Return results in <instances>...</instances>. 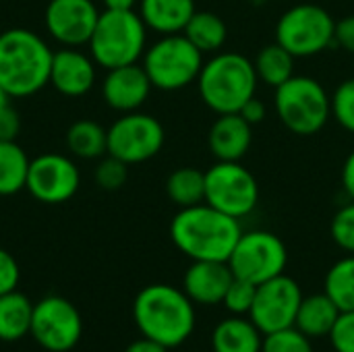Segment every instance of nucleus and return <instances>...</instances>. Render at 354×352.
I'll list each match as a JSON object with an SVG mask.
<instances>
[{"label": "nucleus", "instance_id": "1", "mask_svg": "<svg viewBox=\"0 0 354 352\" xmlns=\"http://www.w3.org/2000/svg\"><path fill=\"white\" fill-rule=\"evenodd\" d=\"M243 234L241 222L209 203L180 207L170 222L174 247L193 261H228Z\"/></svg>", "mask_w": 354, "mask_h": 352}, {"label": "nucleus", "instance_id": "2", "mask_svg": "<svg viewBox=\"0 0 354 352\" xmlns=\"http://www.w3.org/2000/svg\"><path fill=\"white\" fill-rule=\"evenodd\" d=\"M195 303L170 284H149L133 301V319L143 338L166 349L187 342L195 330Z\"/></svg>", "mask_w": 354, "mask_h": 352}, {"label": "nucleus", "instance_id": "3", "mask_svg": "<svg viewBox=\"0 0 354 352\" xmlns=\"http://www.w3.org/2000/svg\"><path fill=\"white\" fill-rule=\"evenodd\" d=\"M52 50L25 27L0 33V89L8 98H29L50 83Z\"/></svg>", "mask_w": 354, "mask_h": 352}, {"label": "nucleus", "instance_id": "4", "mask_svg": "<svg viewBox=\"0 0 354 352\" xmlns=\"http://www.w3.org/2000/svg\"><path fill=\"white\" fill-rule=\"evenodd\" d=\"M257 83L253 60L239 52H216L197 77L199 95L216 114L239 112L255 95Z\"/></svg>", "mask_w": 354, "mask_h": 352}, {"label": "nucleus", "instance_id": "5", "mask_svg": "<svg viewBox=\"0 0 354 352\" xmlns=\"http://www.w3.org/2000/svg\"><path fill=\"white\" fill-rule=\"evenodd\" d=\"M147 27L135 10H104L89 39V54L97 66L110 71L135 64L145 54Z\"/></svg>", "mask_w": 354, "mask_h": 352}, {"label": "nucleus", "instance_id": "6", "mask_svg": "<svg viewBox=\"0 0 354 352\" xmlns=\"http://www.w3.org/2000/svg\"><path fill=\"white\" fill-rule=\"evenodd\" d=\"M274 108L280 122L299 137L319 133L332 116V100L324 85L307 75H292L276 87Z\"/></svg>", "mask_w": 354, "mask_h": 352}, {"label": "nucleus", "instance_id": "7", "mask_svg": "<svg viewBox=\"0 0 354 352\" xmlns=\"http://www.w3.org/2000/svg\"><path fill=\"white\" fill-rule=\"evenodd\" d=\"M203 56L185 33L162 35L145 50L143 68L156 89L178 91L197 81L205 62Z\"/></svg>", "mask_w": 354, "mask_h": 352}, {"label": "nucleus", "instance_id": "8", "mask_svg": "<svg viewBox=\"0 0 354 352\" xmlns=\"http://www.w3.org/2000/svg\"><path fill=\"white\" fill-rule=\"evenodd\" d=\"M336 21L319 4L303 2L284 10L276 25V41L295 58H309L336 46Z\"/></svg>", "mask_w": 354, "mask_h": 352}, {"label": "nucleus", "instance_id": "9", "mask_svg": "<svg viewBox=\"0 0 354 352\" xmlns=\"http://www.w3.org/2000/svg\"><path fill=\"white\" fill-rule=\"evenodd\" d=\"M205 203L241 220L259 203V185L241 162H216L205 170Z\"/></svg>", "mask_w": 354, "mask_h": 352}, {"label": "nucleus", "instance_id": "10", "mask_svg": "<svg viewBox=\"0 0 354 352\" xmlns=\"http://www.w3.org/2000/svg\"><path fill=\"white\" fill-rule=\"evenodd\" d=\"M286 263H288L286 245L282 243L280 237L268 230L243 232L228 257V266L232 274L257 286L284 274Z\"/></svg>", "mask_w": 354, "mask_h": 352}, {"label": "nucleus", "instance_id": "11", "mask_svg": "<svg viewBox=\"0 0 354 352\" xmlns=\"http://www.w3.org/2000/svg\"><path fill=\"white\" fill-rule=\"evenodd\" d=\"M29 334L44 351L68 352L83 336V319L71 301L48 295L33 305Z\"/></svg>", "mask_w": 354, "mask_h": 352}, {"label": "nucleus", "instance_id": "12", "mask_svg": "<svg viewBox=\"0 0 354 352\" xmlns=\"http://www.w3.org/2000/svg\"><path fill=\"white\" fill-rule=\"evenodd\" d=\"M166 141L162 122L145 112H127L108 129V156L124 164H141L156 158Z\"/></svg>", "mask_w": 354, "mask_h": 352}, {"label": "nucleus", "instance_id": "13", "mask_svg": "<svg viewBox=\"0 0 354 352\" xmlns=\"http://www.w3.org/2000/svg\"><path fill=\"white\" fill-rule=\"evenodd\" d=\"M303 297L305 295L299 282L286 274H280L257 286L249 319L261 330L263 336L284 328H292Z\"/></svg>", "mask_w": 354, "mask_h": 352}, {"label": "nucleus", "instance_id": "14", "mask_svg": "<svg viewBox=\"0 0 354 352\" xmlns=\"http://www.w3.org/2000/svg\"><path fill=\"white\" fill-rule=\"evenodd\" d=\"M81 174L77 164L62 154H41L31 160L25 189L33 199L46 205H58L73 199L79 191Z\"/></svg>", "mask_w": 354, "mask_h": 352}, {"label": "nucleus", "instance_id": "15", "mask_svg": "<svg viewBox=\"0 0 354 352\" xmlns=\"http://www.w3.org/2000/svg\"><path fill=\"white\" fill-rule=\"evenodd\" d=\"M100 10L93 0H50L46 6V29L64 48L89 44Z\"/></svg>", "mask_w": 354, "mask_h": 352}, {"label": "nucleus", "instance_id": "16", "mask_svg": "<svg viewBox=\"0 0 354 352\" xmlns=\"http://www.w3.org/2000/svg\"><path fill=\"white\" fill-rule=\"evenodd\" d=\"M153 85L143 64H127L110 68L102 83L104 102L116 112H137L149 98Z\"/></svg>", "mask_w": 354, "mask_h": 352}, {"label": "nucleus", "instance_id": "17", "mask_svg": "<svg viewBox=\"0 0 354 352\" xmlns=\"http://www.w3.org/2000/svg\"><path fill=\"white\" fill-rule=\"evenodd\" d=\"M95 66L97 64L91 54L87 56L79 48L62 46L52 54L50 85L66 98H81L95 85Z\"/></svg>", "mask_w": 354, "mask_h": 352}, {"label": "nucleus", "instance_id": "18", "mask_svg": "<svg viewBox=\"0 0 354 352\" xmlns=\"http://www.w3.org/2000/svg\"><path fill=\"white\" fill-rule=\"evenodd\" d=\"M234 280L228 261H193L183 278V290L193 303L218 305Z\"/></svg>", "mask_w": 354, "mask_h": 352}, {"label": "nucleus", "instance_id": "19", "mask_svg": "<svg viewBox=\"0 0 354 352\" xmlns=\"http://www.w3.org/2000/svg\"><path fill=\"white\" fill-rule=\"evenodd\" d=\"M253 143V127L239 114H218L207 145L218 162H241Z\"/></svg>", "mask_w": 354, "mask_h": 352}, {"label": "nucleus", "instance_id": "20", "mask_svg": "<svg viewBox=\"0 0 354 352\" xmlns=\"http://www.w3.org/2000/svg\"><path fill=\"white\" fill-rule=\"evenodd\" d=\"M195 0H141L139 17L145 27L160 35L183 33L195 15Z\"/></svg>", "mask_w": 354, "mask_h": 352}, {"label": "nucleus", "instance_id": "21", "mask_svg": "<svg viewBox=\"0 0 354 352\" xmlns=\"http://www.w3.org/2000/svg\"><path fill=\"white\" fill-rule=\"evenodd\" d=\"M263 334L261 330L243 315L222 319L212 332L214 352H261Z\"/></svg>", "mask_w": 354, "mask_h": 352}, {"label": "nucleus", "instance_id": "22", "mask_svg": "<svg viewBox=\"0 0 354 352\" xmlns=\"http://www.w3.org/2000/svg\"><path fill=\"white\" fill-rule=\"evenodd\" d=\"M338 315H340V309L326 293L309 295V297H303L301 301L295 328L301 330L309 338H324V336H330Z\"/></svg>", "mask_w": 354, "mask_h": 352}, {"label": "nucleus", "instance_id": "23", "mask_svg": "<svg viewBox=\"0 0 354 352\" xmlns=\"http://www.w3.org/2000/svg\"><path fill=\"white\" fill-rule=\"evenodd\" d=\"M33 305L23 293L0 295V340L17 342L29 334Z\"/></svg>", "mask_w": 354, "mask_h": 352}, {"label": "nucleus", "instance_id": "24", "mask_svg": "<svg viewBox=\"0 0 354 352\" xmlns=\"http://www.w3.org/2000/svg\"><path fill=\"white\" fill-rule=\"evenodd\" d=\"M187 39L203 54H216L222 50L228 37V27L224 19L212 10H195L185 31Z\"/></svg>", "mask_w": 354, "mask_h": 352}, {"label": "nucleus", "instance_id": "25", "mask_svg": "<svg viewBox=\"0 0 354 352\" xmlns=\"http://www.w3.org/2000/svg\"><path fill=\"white\" fill-rule=\"evenodd\" d=\"M66 147L75 158L95 160L108 154V131L89 118L77 120L66 131Z\"/></svg>", "mask_w": 354, "mask_h": 352}, {"label": "nucleus", "instance_id": "26", "mask_svg": "<svg viewBox=\"0 0 354 352\" xmlns=\"http://www.w3.org/2000/svg\"><path fill=\"white\" fill-rule=\"evenodd\" d=\"M31 160L17 141H0V197L25 189Z\"/></svg>", "mask_w": 354, "mask_h": 352}, {"label": "nucleus", "instance_id": "27", "mask_svg": "<svg viewBox=\"0 0 354 352\" xmlns=\"http://www.w3.org/2000/svg\"><path fill=\"white\" fill-rule=\"evenodd\" d=\"M253 64H255L257 79L274 89L295 75V56L278 41L263 46L257 52Z\"/></svg>", "mask_w": 354, "mask_h": 352}, {"label": "nucleus", "instance_id": "28", "mask_svg": "<svg viewBox=\"0 0 354 352\" xmlns=\"http://www.w3.org/2000/svg\"><path fill=\"white\" fill-rule=\"evenodd\" d=\"M166 193L178 207H191L205 201V172L183 166L166 178Z\"/></svg>", "mask_w": 354, "mask_h": 352}, {"label": "nucleus", "instance_id": "29", "mask_svg": "<svg viewBox=\"0 0 354 352\" xmlns=\"http://www.w3.org/2000/svg\"><path fill=\"white\" fill-rule=\"evenodd\" d=\"M324 293L340 311H354V253L338 259L326 274Z\"/></svg>", "mask_w": 354, "mask_h": 352}, {"label": "nucleus", "instance_id": "30", "mask_svg": "<svg viewBox=\"0 0 354 352\" xmlns=\"http://www.w3.org/2000/svg\"><path fill=\"white\" fill-rule=\"evenodd\" d=\"M261 352H313V344L309 336H305L301 330L292 326L266 334Z\"/></svg>", "mask_w": 354, "mask_h": 352}, {"label": "nucleus", "instance_id": "31", "mask_svg": "<svg viewBox=\"0 0 354 352\" xmlns=\"http://www.w3.org/2000/svg\"><path fill=\"white\" fill-rule=\"evenodd\" d=\"M330 100L332 116L336 118V122L348 133H354V79L342 81L330 95Z\"/></svg>", "mask_w": 354, "mask_h": 352}, {"label": "nucleus", "instance_id": "32", "mask_svg": "<svg viewBox=\"0 0 354 352\" xmlns=\"http://www.w3.org/2000/svg\"><path fill=\"white\" fill-rule=\"evenodd\" d=\"M255 293H257V284L234 276L222 303L232 315H249V311L255 303Z\"/></svg>", "mask_w": 354, "mask_h": 352}, {"label": "nucleus", "instance_id": "33", "mask_svg": "<svg viewBox=\"0 0 354 352\" xmlns=\"http://www.w3.org/2000/svg\"><path fill=\"white\" fill-rule=\"evenodd\" d=\"M330 234L334 243L346 253H354V201L342 205L330 224Z\"/></svg>", "mask_w": 354, "mask_h": 352}, {"label": "nucleus", "instance_id": "34", "mask_svg": "<svg viewBox=\"0 0 354 352\" xmlns=\"http://www.w3.org/2000/svg\"><path fill=\"white\" fill-rule=\"evenodd\" d=\"M127 178H129V164H124L114 156L104 158L95 168V183L104 191H118L127 183Z\"/></svg>", "mask_w": 354, "mask_h": 352}, {"label": "nucleus", "instance_id": "35", "mask_svg": "<svg viewBox=\"0 0 354 352\" xmlns=\"http://www.w3.org/2000/svg\"><path fill=\"white\" fill-rule=\"evenodd\" d=\"M328 338L336 352H354V311H340Z\"/></svg>", "mask_w": 354, "mask_h": 352}, {"label": "nucleus", "instance_id": "36", "mask_svg": "<svg viewBox=\"0 0 354 352\" xmlns=\"http://www.w3.org/2000/svg\"><path fill=\"white\" fill-rule=\"evenodd\" d=\"M19 280H21V270L17 259L6 249H0V295L17 290Z\"/></svg>", "mask_w": 354, "mask_h": 352}, {"label": "nucleus", "instance_id": "37", "mask_svg": "<svg viewBox=\"0 0 354 352\" xmlns=\"http://www.w3.org/2000/svg\"><path fill=\"white\" fill-rule=\"evenodd\" d=\"M19 131H21V118L17 110H12L10 104H6L0 110V141H15Z\"/></svg>", "mask_w": 354, "mask_h": 352}, {"label": "nucleus", "instance_id": "38", "mask_svg": "<svg viewBox=\"0 0 354 352\" xmlns=\"http://www.w3.org/2000/svg\"><path fill=\"white\" fill-rule=\"evenodd\" d=\"M336 46L354 54V15H348L340 21H336V33H334Z\"/></svg>", "mask_w": 354, "mask_h": 352}, {"label": "nucleus", "instance_id": "39", "mask_svg": "<svg viewBox=\"0 0 354 352\" xmlns=\"http://www.w3.org/2000/svg\"><path fill=\"white\" fill-rule=\"evenodd\" d=\"M239 114L253 127V124L263 122V118H266V114H268V108H266V104H263L257 95H253V98L239 110Z\"/></svg>", "mask_w": 354, "mask_h": 352}, {"label": "nucleus", "instance_id": "40", "mask_svg": "<svg viewBox=\"0 0 354 352\" xmlns=\"http://www.w3.org/2000/svg\"><path fill=\"white\" fill-rule=\"evenodd\" d=\"M342 187H344L348 199L354 201V149L348 154V158L342 166Z\"/></svg>", "mask_w": 354, "mask_h": 352}, {"label": "nucleus", "instance_id": "41", "mask_svg": "<svg viewBox=\"0 0 354 352\" xmlns=\"http://www.w3.org/2000/svg\"><path fill=\"white\" fill-rule=\"evenodd\" d=\"M124 352H168L166 346H162V344H158V342H153V340H149V338H139V340H135V342H131Z\"/></svg>", "mask_w": 354, "mask_h": 352}, {"label": "nucleus", "instance_id": "42", "mask_svg": "<svg viewBox=\"0 0 354 352\" xmlns=\"http://www.w3.org/2000/svg\"><path fill=\"white\" fill-rule=\"evenodd\" d=\"M106 10H133L137 0H102Z\"/></svg>", "mask_w": 354, "mask_h": 352}, {"label": "nucleus", "instance_id": "43", "mask_svg": "<svg viewBox=\"0 0 354 352\" xmlns=\"http://www.w3.org/2000/svg\"><path fill=\"white\" fill-rule=\"evenodd\" d=\"M6 104H8V95H6V93H4V91L0 89V110H2V108H4Z\"/></svg>", "mask_w": 354, "mask_h": 352}, {"label": "nucleus", "instance_id": "44", "mask_svg": "<svg viewBox=\"0 0 354 352\" xmlns=\"http://www.w3.org/2000/svg\"><path fill=\"white\" fill-rule=\"evenodd\" d=\"M249 2H251L253 6H266V4H268L270 0H249Z\"/></svg>", "mask_w": 354, "mask_h": 352}]
</instances>
